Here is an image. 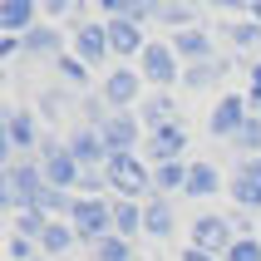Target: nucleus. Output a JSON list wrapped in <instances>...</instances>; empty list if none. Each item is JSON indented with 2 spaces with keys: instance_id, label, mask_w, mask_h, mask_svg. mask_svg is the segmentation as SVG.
Instances as JSON below:
<instances>
[{
  "instance_id": "nucleus-1",
  "label": "nucleus",
  "mask_w": 261,
  "mask_h": 261,
  "mask_svg": "<svg viewBox=\"0 0 261 261\" xmlns=\"http://www.w3.org/2000/svg\"><path fill=\"white\" fill-rule=\"evenodd\" d=\"M242 114H247V103L237 99V94H227L217 103V114H212V133H237L242 128Z\"/></svg>"
},
{
  "instance_id": "nucleus-5",
  "label": "nucleus",
  "mask_w": 261,
  "mask_h": 261,
  "mask_svg": "<svg viewBox=\"0 0 261 261\" xmlns=\"http://www.w3.org/2000/svg\"><path fill=\"white\" fill-rule=\"evenodd\" d=\"M148 74H158V84H168V74H173V55L168 49H148Z\"/></svg>"
},
{
  "instance_id": "nucleus-16",
  "label": "nucleus",
  "mask_w": 261,
  "mask_h": 261,
  "mask_svg": "<svg viewBox=\"0 0 261 261\" xmlns=\"http://www.w3.org/2000/svg\"><path fill=\"white\" fill-rule=\"evenodd\" d=\"M59 69H64V74H69V79H74V84H84V64H74V59H59Z\"/></svg>"
},
{
  "instance_id": "nucleus-4",
  "label": "nucleus",
  "mask_w": 261,
  "mask_h": 261,
  "mask_svg": "<svg viewBox=\"0 0 261 261\" xmlns=\"http://www.w3.org/2000/svg\"><path fill=\"white\" fill-rule=\"evenodd\" d=\"M133 89H138V84H133V74H128V69H118L114 79H109V99H114V103H128V99H133Z\"/></svg>"
},
{
  "instance_id": "nucleus-17",
  "label": "nucleus",
  "mask_w": 261,
  "mask_h": 261,
  "mask_svg": "<svg viewBox=\"0 0 261 261\" xmlns=\"http://www.w3.org/2000/svg\"><path fill=\"white\" fill-rule=\"evenodd\" d=\"M188 261H212V256H202V251H188Z\"/></svg>"
},
{
  "instance_id": "nucleus-6",
  "label": "nucleus",
  "mask_w": 261,
  "mask_h": 261,
  "mask_svg": "<svg viewBox=\"0 0 261 261\" xmlns=\"http://www.w3.org/2000/svg\"><path fill=\"white\" fill-rule=\"evenodd\" d=\"M55 40H59L55 30H30V35H25V49H30V55H49Z\"/></svg>"
},
{
  "instance_id": "nucleus-12",
  "label": "nucleus",
  "mask_w": 261,
  "mask_h": 261,
  "mask_svg": "<svg viewBox=\"0 0 261 261\" xmlns=\"http://www.w3.org/2000/svg\"><path fill=\"white\" fill-rule=\"evenodd\" d=\"M30 20V5H5L0 10V25H25Z\"/></svg>"
},
{
  "instance_id": "nucleus-8",
  "label": "nucleus",
  "mask_w": 261,
  "mask_h": 261,
  "mask_svg": "<svg viewBox=\"0 0 261 261\" xmlns=\"http://www.w3.org/2000/svg\"><path fill=\"white\" fill-rule=\"evenodd\" d=\"M188 188L192 192H212V188H217V173H212V168H192V173H188Z\"/></svg>"
},
{
  "instance_id": "nucleus-10",
  "label": "nucleus",
  "mask_w": 261,
  "mask_h": 261,
  "mask_svg": "<svg viewBox=\"0 0 261 261\" xmlns=\"http://www.w3.org/2000/svg\"><path fill=\"white\" fill-rule=\"evenodd\" d=\"M69 247V227H44V251H64Z\"/></svg>"
},
{
  "instance_id": "nucleus-7",
  "label": "nucleus",
  "mask_w": 261,
  "mask_h": 261,
  "mask_svg": "<svg viewBox=\"0 0 261 261\" xmlns=\"http://www.w3.org/2000/svg\"><path fill=\"white\" fill-rule=\"evenodd\" d=\"M109 44L128 55V49H138V30H133V25H114V30H109Z\"/></svg>"
},
{
  "instance_id": "nucleus-9",
  "label": "nucleus",
  "mask_w": 261,
  "mask_h": 261,
  "mask_svg": "<svg viewBox=\"0 0 261 261\" xmlns=\"http://www.w3.org/2000/svg\"><path fill=\"white\" fill-rule=\"evenodd\" d=\"M177 49L182 55H207L212 44H207V35H177Z\"/></svg>"
},
{
  "instance_id": "nucleus-15",
  "label": "nucleus",
  "mask_w": 261,
  "mask_h": 261,
  "mask_svg": "<svg viewBox=\"0 0 261 261\" xmlns=\"http://www.w3.org/2000/svg\"><path fill=\"white\" fill-rule=\"evenodd\" d=\"M103 261H128V247H123V242H109V247H103Z\"/></svg>"
},
{
  "instance_id": "nucleus-3",
  "label": "nucleus",
  "mask_w": 261,
  "mask_h": 261,
  "mask_svg": "<svg viewBox=\"0 0 261 261\" xmlns=\"http://www.w3.org/2000/svg\"><path fill=\"white\" fill-rule=\"evenodd\" d=\"M103 40H109V30L89 25L84 35H79V49H84V59H99V55H103Z\"/></svg>"
},
{
  "instance_id": "nucleus-14",
  "label": "nucleus",
  "mask_w": 261,
  "mask_h": 261,
  "mask_svg": "<svg viewBox=\"0 0 261 261\" xmlns=\"http://www.w3.org/2000/svg\"><path fill=\"white\" fill-rule=\"evenodd\" d=\"M232 261H261V247L256 242H242V247L232 251Z\"/></svg>"
},
{
  "instance_id": "nucleus-13",
  "label": "nucleus",
  "mask_w": 261,
  "mask_h": 261,
  "mask_svg": "<svg viewBox=\"0 0 261 261\" xmlns=\"http://www.w3.org/2000/svg\"><path fill=\"white\" fill-rule=\"evenodd\" d=\"M10 138H15V143H30V114H15L10 118Z\"/></svg>"
},
{
  "instance_id": "nucleus-11",
  "label": "nucleus",
  "mask_w": 261,
  "mask_h": 261,
  "mask_svg": "<svg viewBox=\"0 0 261 261\" xmlns=\"http://www.w3.org/2000/svg\"><path fill=\"white\" fill-rule=\"evenodd\" d=\"M148 227H153V232H168V227H173V212H168V207H148Z\"/></svg>"
},
{
  "instance_id": "nucleus-2",
  "label": "nucleus",
  "mask_w": 261,
  "mask_h": 261,
  "mask_svg": "<svg viewBox=\"0 0 261 261\" xmlns=\"http://www.w3.org/2000/svg\"><path fill=\"white\" fill-rule=\"evenodd\" d=\"M197 242H202V247H222V242H227V222L222 217H202L197 222Z\"/></svg>"
}]
</instances>
